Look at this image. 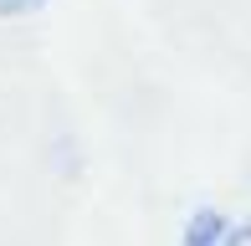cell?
<instances>
[{
  "mask_svg": "<svg viewBox=\"0 0 251 246\" xmlns=\"http://www.w3.org/2000/svg\"><path fill=\"white\" fill-rule=\"evenodd\" d=\"M221 236H226L221 210H195V221L185 231V246H221Z\"/></svg>",
  "mask_w": 251,
  "mask_h": 246,
  "instance_id": "1",
  "label": "cell"
},
{
  "mask_svg": "<svg viewBox=\"0 0 251 246\" xmlns=\"http://www.w3.org/2000/svg\"><path fill=\"white\" fill-rule=\"evenodd\" d=\"M47 0H0V21H21V16H31V10H41Z\"/></svg>",
  "mask_w": 251,
  "mask_h": 246,
  "instance_id": "2",
  "label": "cell"
},
{
  "mask_svg": "<svg viewBox=\"0 0 251 246\" xmlns=\"http://www.w3.org/2000/svg\"><path fill=\"white\" fill-rule=\"evenodd\" d=\"M221 246H251V226H241V231H231Z\"/></svg>",
  "mask_w": 251,
  "mask_h": 246,
  "instance_id": "3",
  "label": "cell"
}]
</instances>
